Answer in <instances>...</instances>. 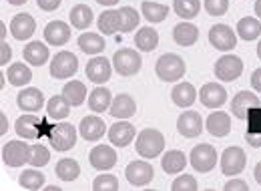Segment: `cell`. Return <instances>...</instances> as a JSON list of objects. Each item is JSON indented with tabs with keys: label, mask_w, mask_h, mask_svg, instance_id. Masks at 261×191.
<instances>
[{
	"label": "cell",
	"mask_w": 261,
	"mask_h": 191,
	"mask_svg": "<svg viewBox=\"0 0 261 191\" xmlns=\"http://www.w3.org/2000/svg\"><path fill=\"white\" fill-rule=\"evenodd\" d=\"M93 189L95 191H117L119 189V179L115 175H109V173H102L95 177L93 181Z\"/></svg>",
	"instance_id": "obj_44"
},
{
	"label": "cell",
	"mask_w": 261,
	"mask_h": 191,
	"mask_svg": "<svg viewBox=\"0 0 261 191\" xmlns=\"http://www.w3.org/2000/svg\"><path fill=\"white\" fill-rule=\"evenodd\" d=\"M225 189L227 191H247L249 189V185L245 183V181H241V179H231L225 183Z\"/></svg>",
	"instance_id": "obj_49"
},
{
	"label": "cell",
	"mask_w": 261,
	"mask_h": 191,
	"mask_svg": "<svg viewBox=\"0 0 261 191\" xmlns=\"http://www.w3.org/2000/svg\"><path fill=\"white\" fill-rule=\"evenodd\" d=\"M185 61L179 57V55H175V53H167L163 55L157 64H155V73H157V77L165 81V83H175V81H179L183 75H185Z\"/></svg>",
	"instance_id": "obj_2"
},
{
	"label": "cell",
	"mask_w": 261,
	"mask_h": 191,
	"mask_svg": "<svg viewBox=\"0 0 261 191\" xmlns=\"http://www.w3.org/2000/svg\"><path fill=\"white\" fill-rule=\"evenodd\" d=\"M105 131H107V125H105V121H102L100 117H97V115L85 117V119L81 121V125H79L81 137L87 139V141H98V139L105 135Z\"/></svg>",
	"instance_id": "obj_19"
},
{
	"label": "cell",
	"mask_w": 261,
	"mask_h": 191,
	"mask_svg": "<svg viewBox=\"0 0 261 191\" xmlns=\"http://www.w3.org/2000/svg\"><path fill=\"white\" fill-rule=\"evenodd\" d=\"M165 149V137L161 131L157 129H145L139 133L137 137V153L145 159H153L157 155H161Z\"/></svg>",
	"instance_id": "obj_1"
},
{
	"label": "cell",
	"mask_w": 261,
	"mask_h": 191,
	"mask_svg": "<svg viewBox=\"0 0 261 191\" xmlns=\"http://www.w3.org/2000/svg\"><path fill=\"white\" fill-rule=\"evenodd\" d=\"M0 51H2V57H0V64H6L10 61V57H12V49L2 40V44H0Z\"/></svg>",
	"instance_id": "obj_50"
},
{
	"label": "cell",
	"mask_w": 261,
	"mask_h": 191,
	"mask_svg": "<svg viewBox=\"0 0 261 191\" xmlns=\"http://www.w3.org/2000/svg\"><path fill=\"white\" fill-rule=\"evenodd\" d=\"M46 189H48V191H59V189H61V187H59V185H48Z\"/></svg>",
	"instance_id": "obj_58"
},
{
	"label": "cell",
	"mask_w": 261,
	"mask_h": 191,
	"mask_svg": "<svg viewBox=\"0 0 261 191\" xmlns=\"http://www.w3.org/2000/svg\"><path fill=\"white\" fill-rule=\"evenodd\" d=\"M245 163H247V157H245V151L241 147H235L231 145L223 151L221 155V171L223 175H237L245 169Z\"/></svg>",
	"instance_id": "obj_10"
},
{
	"label": "cell",
	"mask_w": 261,
	"mask_h": 191,
	"mask_svg": "<svg viewBox=\"0 0 261 191\" xmlns=\"http://www.w3.org/2000/svg\"><path fill=\"white\" fill-rule=\"evenodd\" d=\"M98 4H102V6H115L119 0H97Z\"/></svg>",
	"instance_id": "obj_55"
},
{
	"label": "cell",
	"mask_w": 261,
	"mask_h": 191,
	"mask_svg": "<svg viewBox=\"0 0 261 191\" xmlns=\"http://www.w3.org/2000/svg\"><path fill=\"white\" fill-rule=\"evenodd\" d=\"M36 31V22H34V18L31 14H27V12H22V14H16L14 18H12V22H10V32H12V36L16 38V40H27V38H31Z\"/></svg>",
	"instance_id": "obj_17"
},
{
	"label": "cell",
	"mask_w": 261,
	"mask_h": 191,
	"mask_svg": "<svg viewBox=\"0 0 261 191\" xmlns=\"http://www.w3.org/2000/svg\"><path fill=\"white\" fill-rule=\"evenodd\" d=\"M187 165V157L185 153L177 151V149H171L169 153H165L163 159H161V167H163L165 173H181Z\"/></svg>",
	"instance_id": "obj_33"
},
{
	"label": "cell",
	"mask_w": 261,
	"mask_h": 191,
	"mask_svg": "<svg viewBox=\"0 0 261 191\" xmlns=\"http://www.w3.org/2000/svg\"><path fill=\"white\" fill-rule=\"evenodd\" d=\"M79 49L87 55H100L105 51V38L95 32H85L79 36Z\"/></svg>",
	"instance_id": "obj_30"
},
{
	"label": "cell",
	"mask_w": 261,
	"mask_h": 191,
	"mask_svg": "<svg viewBox=\"0 0 261 191\" xmlns=\"http://www.w3.org/2000/svg\"><path fill=\"white\" fill-rule=\"evenodd\" d=\"M50 161V151L44 147V145H31V165L33 167H44L46 163Z\"/></svg>",
	"instance_id": "obj_43"
},
{
	"label": "cell",
	"mask_w": 261,
	"mask_h": 191,
	"mask_svg": "<svg viewBox=\"0 0 261 191\" xmlns=\"http://www.w3.org/2000/svg\"><path fill=\"white\" fill-rule=\"evenodd\" d=\"M55 173L63 181H74L81 175V165L74 159H61L55 167Z\"/></svg>",
	"instance_id": "obj_38"
},
{
	"label": "cell",
	"mask_w": 261,
	"mask_h": 191,
	"mask_svg": "<svg viewBox=\"0 0 261 191\" xmlns=\"http://www.w3.org/2000/svg\"><path fill=\"white\" fill-rule=\"evenodd\" d=\"M245 141L251 147H261V133H245Z\"/></svg>",
	"instance_id": "obj_51"
},
{
	"label": "cell",
	"mask_w": 261,
	"mask_h": 191,
	"mask_svg": "<svg viewBox=\"0 0 261 191\" xmlns=\"http://www.w3.org/2000/svg\"><path fill=\"white\" fill-rule=\"evenodd\" d=\"M189 161L199 173H207L217 165V151L209 143H201V145L193 147Z\"/></svg>",
	"instance_id": "obj_7"
},
{
	"label": "cell",
	"mask_w": 261,
	"mask_h": 191,
	"mask_svg": "<svg viewBox=\"0 0 261 191\" xmlns=\"http://www.w3.org/2000/svg\"><path fill=\"white\" fill-rule=\"evenodd\" d=\"M137 113V103L135 99L127 93H121L113 99V105H111V115L115 119H129Z\"/></svg>",
	"instance_id": "obj_22"
},
{
	"label": "cell",
	"mask_w": 261,
	"mask_h": 191,
	"mask_svg": "<svg viewBox=\"0 0 261 191\" xmlns=\"http://www.w3.org/2000/svg\"><path fill=\"white\" fill-rule=\"evenodd\" d=\"M22 57L27 63L34 64V66H40L48 61V46L44 42H29L22 51Z\"/></svg>",
	"instance_id": "obj_28"
},
{
	"label": "cell",
	"mask_w": 261,
	"mask_h": 191,
	"mask_svg": "<svg viewBox=\"0 0 261 191\" xmlns=\"http://www.w3.org/2000/svg\"><path fill=\"white\" fill-rule=\"evenodd\" d=\"M229 8V0H205V10L211 16H223Z\"/></svg>",
	"instance_id": "obj_46"
},
{
	"label": "cell",
	"mask_w": 261,
	"mask_h": 191,
	"mask_svg": "<svg viewBox=\"0 0 261 191\" xmlns=\"http://www.w3.org/2000/svg\"><path fill=\"white\" fill-rule=\"evenodd\" d=\"M255 107H261L259 99H257V95H253V93H249V91L237 93V95L233 97V101H231V113H233L237 119H247L249 111L255 109Z\"/></svg>",
	"instance_id": "obj_12"
},
{
	"label": "cell",
	"mask_w": 261,
	"mask_h": 191,
	"mask_svg": "<svg viewBox=\"0 0 261 191\" xmlns=\"http://www.w3.org/2000/svg\"><path fill=\"white\" fill-rule=\"evenodd\" d=\"M125 177L133 187H143L155 177V171H153V165L147 161H133L125 169Z\"/></svg>",
	"instance_id": "obj_9"
},
{
	"label": "cell",
	"mask_w": 261,
	"mask_h": 191,
	"mask_svg": "<svg viewBox=\"0 0 261 191\" xmlns=\"http://www.w3.org/2000/svg\"><path fill=\"white\" fill-rule=\"evenodd\" d=\"M63 97L70 103V107H81L87 99V87L85 83L81 81H72V83H66L65 89H63Z\"/></svg>",
	"instance_id": "obj_35"
},
{
	"label": "cell",
	"mask_w": 261,
	"mask_h": 191,
	"mask_svg": "<svg viewBox=\"0 0 261 191\" xmlns=\"http://www.w3.org/2000/svg\"><path fill=\"white\" fill-rule=\"evenodd\" d=\"M177 131L185 137V139H193L203 131V121L201 115L197 111H185L179 119H177Z\"/></svg>",
	"instance_id": "obj_15"
},
{
	"label": "cell",
	"mask_w": 261,
	"mask_h": 191,
	"mask_svg": "<svg viewBox=\"0 0 261 191\" xmlns=\"http://www.w3.org/2000/svg\"><path fill=\"white\" fill-rule=\"evenodd\" d=\"M119 18H121V32H130L137 29V25H139V14H137V10L135 8H130V6H123L121 10H119Z\"/></svg>",
	"instance_id": "obj_42"
},
{
	"label": "cell",
	"mask_w": 261,
	"mask_h": 191,
	"mask_svg": "<svg viewBox=\"0 0 261 191\" xmlns=\"http://www.w3.org/2000/svg\"><path fill=\"white\" fill-rule=\"evenodd\" d=\"M251 87H253L257 93H261V68L253 70V75H251Z\"/></svg>",
	"instance_id": "obj_52"
},
{
	"label": "cell",
	"mask_w": 261,
	"mask_h": 191,
	"mask_svg": "<svg viewBox=\"0 0 261 191\" xmlns=\"http://www.w3.org/2000/svg\"><path fill=\"white\" fill-rule=\"evenodd\" d=\"M44 179H46V177H44L40 171H36V169H27V171L20 173L18 185L24 187V189L36 191V189H40V187H44Z\"/></svg>",
	"instance_id": "obj_40"
},
{
	"label": "cell",
	"mask_w": 261,
	"mask_h": 191,
	"mask_svg": "<svg viewBox=\"0 0 261 191\" xmlns=\"http://www.w3.org/2000/svg\"><path fill=\"white\" fill-rule=\"evenodd\" d=\"M247 133H261V107H255L247 115Z\"/></svg>",
	"instance_id": "obj_47"
},
{
	"label": "cell",
	"mask_w": 261,
	"mask_h": 191,
	"mask_svg": "<svg viewBox=\"0 0 261 191\" xmlns=\"http://www.w3.org/2000/svg\"><path fill=\"white\" fill-rule=\"evenodd\" d=\"M237 34H239V38H243V40L251 42V40L259 38V34H261V22L257 20V18L245 16V18H241V20L237 22Z\"/></svg>",
	"instance_id": "obj_34"
},
{
	"label": "cell",
	"mask_w": 261,
	"mask_h": 191,
	"mask_svg": "<svg viewBox=\"0 0 261 191\" xmlns=\"http://www.w3.org/2000/svg\"><path fill=\"white\" fill-rule=\"evenodd\" d=\"M16 103L22 111L27 113H34V111H40L42 105H44V97H42V91H38L36 87H27L22 89L18 97H16Z\"/></svg>",
	"instance_id": "obj_18"
},
{
	"label": "cell",
	"mask_w": 261,
	"mask_h": 191,
	"mask_svg": "<svg viewBox=\"0 0 261 191\" xmlns=\"http://www.w3.org/2000/svg\"><path fill=\"white\" fill-rule=\"evenodd\" d=\"M85 73H87V77H89L91 83L102 85V83H107V81L111 79L113 66H111V63H109L105 57H95V59L89 61L87 68H85Z\"/></svg>",
	"instance_id": "obj_14"
},
{
	"label": "cell",
	"mask_w": 261,
	"mask_h": 191,
	"mask_svg": "<svg viewBox=\"0 0 261 191\" xmlns=\"http://www.w3.org/2000/svg\"><path fill=\"white\" fill-rule=\"evenodd\" d=\"M48 139H50V147L55 151H68L76 143V129L70 123H59L50 129Z\"/></svg>",
	"instance_id": "obj_4"
},
{
	"label": "cell",
	"mask_w": 261,
	"mask_h": 191,
	"mask_svg": "<svg viewBox=\"0 0 261 191\" xmlns=\"http://www.w3.org/2000/svg\"><path fill=\"white\" fill-rule=\"evenodd\" d=\"M255 14H257V18H261V0L255 2Z\"/></svg>",
	"instance_id": "obj_56"
},
{
	"label": "cell",
	"mask_w": 261,
	"mask_h": 191,
	"mask_svg": "<svg viewBox=\"0 0 261 191\" xmlns=\"http://www.w3.org/2000/svg\"><path fill=\"white\" fill-rule=\"evenodd\" d=\"M141 64H143L141 55L137 51H133V49H121L113 57V66H115V70L121 77H133V75H137L141 70Z\"/></svg>",
	"instance_id": "obj_3"
},
{
	"label": "cell",
	"mask_w": 261,
	"mask_h": 191,
	"mask_svg": "<svg viewBox=\"0 0 261 191\" xmlns=\"http://www.w3.org/2000/svg\"><path fill=\"white\" fill-rule=\"evenodd\" d=\"M6 129H8V123H6V115H4V113H0V135H4V133H6Z\"/></svg>",
	"instance_id": "obj_53"
},
{
	"label": "cell",
	"mask_w": 261,
	"mask_h": 191,
	"mask_svg": "<svg viewBox=\"0 0 261 191\" xmlns=\"http://www.w3.org/2000/svg\"><path fill=\"white\" fill-rule=\"evenodd\" d=\"M135 44H137L139 51H145V53L155 51L157 44H159V32L151 29V27H143L135 34Z\"/></svg>",
	"instance_id": "obj_29"
},
{
	"label": "cell",
	"mask_w": 261,
	"mask_h": 191,
	"mask_svg": "<svg viewBox=\"0 0 261 191\" xmlns=\"http://www.w3.org/2000/svg\"><path fill=\"white\" fill-rule=\"evenodd\" d=\"M173 38L177 44L181 46H191L195 44L197 38H199V29H197L193 22H179L175 29H173Z\"/></svg>",
	"instance_id": "obj_26"
},
{
	"label": "cell",
	"mask_w": 261,
	"mask_h": 191,
	"mask_svg": "<svg viewBox=\"0 0 261 191\" xmlns=\"http://www.w3.org/2000/svg\"><path fill=\"white\" fill-rule=\"evenodd\" d=\"M205 125H207V131L213 137L221 139V137L229 135V131H231V117H229L227 113H223V111H213Z\"/></svg>",
	"instance_id": "obj_24"
},
{
	"label": "cell",
	"mask_w": 261,
	"mask_h": 191,
	"mask_svg": "<svg viewBox=\"0 0 261 191\" xmlns=\"http://www.w3.org/2000/svg\"><path fill=\"white\" fill-rule=\"evenodd\" d=\"M98 31L102 34H115L121 31V18H119V10H105L98 16Z\"/></svg>",
	"instance_id": "obj_37"
},
{
	"label": "cell",
	"mask_w": 261,
	"mask_h": 191,
	"mask_svg": "<svg viewBox=\"0 0 261 191\" xmlns=\"http://www.w3.org/2000/svg\"><path fill=\"white\" fill-rule=\"evenodd\" d=\"M171 99H173V103H175L177 107L187 109V107H191V105L197 101L195 87H193L191 83H179V85H175V87H173V91H171Z\"/></svg>",
	"instance_id": "obj_25"
},
{
	"label": "cell",
	"mask_w": 261,
	"mask_h": 191,
	"mask_svg": "<svg viewBox=\"0 0 261 191\" xmlns=\"http://www.w3.org/2000/svg\"><path fill=\"white\" fill-rule=\"evenodd\" d=\"M6 77H8V83H10V85H14V87H24L27 83H31L33 73H31V68L24 63H14L12 66H8Z\"/></svg>",
	"instance_id": "obj_36"
},
{
	"label": "cell",
	"mask_w": 261,
	"mask_h": 191,
	"mask_svg": "<svg viewBox=\"0 0 261 191\" xmlns=\"http://www.w3.org/2000/svg\"><path fill=\"white\" fill-rule=\"evenodd\" d=\"M61 2H63V0H36L38 8L44 10V12H53V10H57V8L61 6Z\"/></svg>",
	"instance_id": "obj_48"
},
{
	"label": "cell",
	"mask_w": 261,
	"mask_h": 191,
	"mask_svg": "<svg viewBox=\"0 0 261 191\" xmlns=\"http://www.w3.org/2000/svg\"><path fill=\"white\" fill-rule=\"evenodd\" d=\"M76 70H79V59L68 51H61L50 61V77L53 79H59V81L70 79Z\"/></svg>",
	"instance_id": "obj_6"
},
{
	"label": "cell",
	"mask_w": 261,
	"mask_h": 191,
	"mask_svg": "<svg viewBox=\"0 0 261 191\" xmlns=\"http://www.w3.org/2000/svg\"><path fill=\"white\" fill-rule=\"evenodd\" d=\"M201 8V0H173V10L181 18H195Z\"/></svg>",
	"instance_id": "obj_41"
},
{
	"label": "cell",
	"mask_w": 261,
	"mask_h": 191,
	"mask_svg": "<svg viewBox=\"0 0 261 191\" xmlns=\"http://www.w3.org/2000/svg\"><path fill=\"white\" fill-rule=\"evenodd\" d=\"M113 105V97H111V91L107 87H97L91 91L89 95V109L93 113H105L107 109H111Z\"/></svg>",
	"instance_id": "obj_27"
},
{
	"label": "cell",
	"mask_w": 261,
	"mask_h": 191,
	"mask_svg": "<svg viewBox=\"0 0 261 191\" xmlns=\"http://www.w3.org/2000/svg\"><path fill=\"white\" fill-rule=\"evenodd\" d=\"M257 57L261 59V40H259V44H257Z\"/></svg>",
	"instance_id": "obj_59"
},
{
	"label": "cell",
	"mask_w": 261,
	"mask_h": 191,
	"mask_svg": "<svg viewBox=\"0 0 261 191\" xmlns=\"http://www.w3.org/2000/svg\"><path fill=\"white\" fill-rule=\"evenodd\" d=\"M253 177H255V181L261 185V161L255 165V169H253Z\"/></svg>",
	"instance_id": "obj_54"
},
{
	"label": "cell",
	"mask_w": 261,
	"mask_h": 191,
	"mask_svg": "<svg viewBox=\"0 0 261 191\" xmlns=\"http://www.w3.org/2000/svg\"><path fill=\"white\" fill-rule=\"evenodd\" d=\"M46 111L50 119H66L70 113V103L63 95H55L46 103Z\"/></svg>",
	"instance_id": "obj_39"
},
{
	"label": "cell",
	"mask_w": 261,
	"mask_h": 191,
	"mask_svg": "<svg viewBox=\"0 0 261 191\" xmlns=\"http://www.w3.org/2000/svg\"><path fill=\"white\" fill-rule=\"evenodd\" d=\"M109 139L115 147H127L130 141L135 139V127L127 123L125 119H121L119 123H115L109 129Z\"/></svg>",
	"instance_id": "obj_21"
},
{
	"label": "cell",
	"mask_w": 261,
	"mask_h": 191,
	"mask_svg": "<svg viewBox=\"0 0 261 191\" xmlns=\"http://www.w3.org/2000/svg\"><path fill=\"white\" fill-rule=\"evenodd\" d=\"M199 185H197L195 177L193 175H179L177 179H173V183H171V189L173 191H195Z\"/></svg>",
	"instance_id": "obj_45"
},
{
	"label": "cell",
	"mask_w": 261,
	"mask_h": 191,
	"mask_svg": "<svg viewBox=\"0 0 261 191\" xmlns=\"http://www.w3.org/2000/svg\"><path fill=\"white\" fill-rule=\"evenodd\" d=\"M6 2H10V4H14V6H20V4H24L27 0H6Z\"/></svg>",
	"instance_id": "obj_57"
},
{
	"label": "cell",
	"mask_w": 261,
	"mask_h": 191,
	"mask_svg": "<svg viewBox=\"0 0 261 191\" xmlns=\"http://www.w3.org/2000/svg\"><path fill=\"white\" fill-rule=\"evenodd\" d=\"M241 73H243V61L235 55H223L215 63V77L219 81H225V83L235 81L241 77Z\"/></svg>",
	"instance_id": "obj_8"
},
{
	"label": "cell",
	"mask_w": 261,
	"mask_h": 191,
	"mask_svg": "<svg viewBox=\"0 0 261 191\" xmlns=\"http://www.w3.org/2000/svg\"><path fill=\"white\" fill-rule=\"evenodd\" d=\"M93 22V10L87 4H76L74 8H70V25L79 31L89 29Z\"/></svg>",
	"instance_id": "obj_31"
},
{
	"label": "cell",
	"mask_w": 261,
	"mask_h": 191,
	"mask_svg": "<svg viewBox=\"0 0 261 191\" xmlns=\"http://www.w3.org/2000/svg\"><path fill=\"white\" fill-rule=\"evenodd\" d=\"M141 12H143V16H145L149 22L157 25V22H163L165 18H167L169 6L159 4V2H153V0H145L143 6H141Z\"/></svg>",
	"instance_id": "obj_32"
},
{
	"label": "cell",
	"mask_w": 261,
	"mask_h": 191,
	"mask_svg": "<svg viewBox=\"0 0 261 191\" xmlns=\"http://www.w3.org/2000/svg\"><path fill=\"white\" fill-rule=\"evenodd\" d=\"M89 161H91V165L95 169L107 171V169L115 167V163H117V151L113 147H107V145H97V147H93V151L89 155Z\"/></svg>",
	"instance_id": "obj_16"
},
{
	"label": "cell",
	"mask_w": 261,
	"mask_h": 191,
	"mask_svg": "<svg viewBox=\"0 0 261 191\" xmlns=\"http://www.w3.org/2000/svg\"><path fill=\"white\" fill-rule=\"evenodd\" d=\"M40 127H42V121L38 115H22L14 125L18 137L22 139H36L40 135Z\"/></svg>",
	"instance_id": "obj_23"
},
{
	"label": "cell",
	"mask_w": 261,
	"mask_h": 191,
	"mask_svg": "<svg viewBox=\"0 0 261 191\" xmlns=\"http://www.w3.org/2000/svg\"><path fill=\"white\" fill-rule=\"evenodd\" d=\"M201 103L209 109H217V107H223L225 101H227V91L219 85V83H207L201 87Z\"/></svg>",
	"instance_id": "obj_13"
},
{
	"label": "cell",
	"mask_w": 261,
	"mask_h": 191,
	"mask_svg": "<svg viewBox=\"0 0 261 191\" xmlns=\"http://www.w3.org/2000/svg\"><path fill=\"white\" fill-rule=\"evenodd\" d=\"M209 42L217 51H233L237 44V34L227 25H215L209 31Z\"/></svg>",
	"instance_id": "obj_11"
},
{
	"label": "cell",
	"mask_w": 261,
	"mask_h": 191,
	"mask_svg": "<svg viewBox=\"0 0 261 191\" xmlns=\"http://www.w3.org/2000/svg\"><path fill=\"white\" fill-rule=\"evenodd\" d=\"M2 161L8 167H20L31 161V145L24 141H8L2 145Z\"/></svg>",
	"instance_id": "obj_5"
},
{
	"label": "cell",
	"mask_w": 261,
	"mask_h": 191,
	"mask_svg": "<svg viewBox=\"0 0 261 191\" xmlns=\"http://www.w3.org/2000/svg\"><path fill=\"white\" fill-rule=\"evenodd\" d=\"M70 38V27L63 22V20H53L46 25L44 29V40L48 44H55V46H63L68 42Z\"/></svg>",
	"instance_id": "obj_20"
}]
</instances>
